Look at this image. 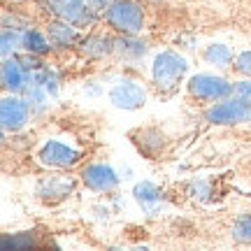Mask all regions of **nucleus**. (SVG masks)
<instances>
[{"mask_svg": "<svg viewBox=\"0 0 251 251\" xmlns=\"http://www.w3.org/2000/svg\"><path fill=\"white\" fill-rule=\"evenodd\" d=\"M188 70H191V65H188L186 56L175 49H163L151 58L149 81L161 96H172L186 81Z\"/></svg>", "mask_w": 251, "mask_h": 251, "instance_id": "nucleus-1", "label": "nucleus"}, {"mask_svg": "<svg viewBox=\"0 0 251 251\" xmlns=\"http://www.w3.org/2000/svg\"><path fill=\"white\" fill-rule=\"evenodd\" d=\"M102 21L117 35H142L147 14L140 0H114L102 12Z\"/></svg>", "mask_w": 251, "mask_h": 251, "instance_id": "nucleus-2", "label": "nucleus"}, {"mask_svg": "<svg viewBox=\"0 0 251 251\" xmlns=\"http://www.w3.org/2000/svg\"><path fill=\"white\" fill-rule=\"evenodd\" d=\"M81 156L84 153H81L79 147H75L63 137H47L35 151V158L42 168L58 172H68L72 168H77L81 163Z\"/></svg>", "mask_w": 251, "mask_h": 251, "instance_id": "nucleus-3", "label": "nucleus"}, {"mask_svg": "<svg viewBox=\"0 0 251 251\" xmlns=\"http://www.w3.org/2000/svg\"><path fill=\"white\" fill-rule=\"evenodd\" d=\"M186 93L198 102H219L224 98H230L235 93V81L219 72H196L186 79Z\"/></svg>", "mask_w": 251, "mask_h": 251, "instance_id": "nucleus-4", "label": "nucleus"}, {"mask_svg": "<svg viewBox=\"0 0 251 251\" xmlns=\"http://www.w3.org/2000/svg\"><path fill=\"white\" fill-rule=\"evenodd\" d=\"M147 86L140 84L137 79H130V77H121L117 79L107 91V100L112 107L124 109V112H137L147 105Z\"/></svg>", "mask_w": 251, "mask_h": 251, "instance_id": "nucleus-5", "label": "nucleus"}, {"mask_svg": "<svg viewBox=\"0 0 251 251\" xmlns=\"http://www.w3.org/2000/svg\"><path fill=\"white\" fill-rule=\"evenodd\" d=\"M251 117V105L240 100L237 96L224 98L219 102H212L205 109V121L212 126H240L249 124Z\"/></svg>", "mask_w": 251, "mask_h": 251, "instance_id": "nucleus-6", "label": "nucleus"}, {"mask_svg": "<svg viewBox=\"0 0 251 251\" xmlns=\"http://www.w3.org/2000/svg\"><path fill=\"white\" fill-rule=\"evenodd\" d=\"M33 119V112H30V105L24 96L19 93H5L2 100H0V126L2 130L7 133H19L24 130Z\"/></svg>", "mask_w": 251, "mask_h": 251, "instance_id": "nucleus-7", "label": "nucleus"}, {"mask_svg": "<svg viewBox=\"0 0 251 251\" xmlns=\"http://www.w3.org/2000/svg\"><path fill=\"white\" fill-rule=\"evenodd\" d=\"M79 181L89 191H93V193L109 196V193H117L121 177H119V172L109 163H89V165L81 168Z\"/></svg>", "mask_w": 251, "mask_h": 251, "instance_id": "nucleus-8", "label": "nucleus"}, {"mask_svg": "<svg viewBox=\"0 0 251 251\" xmlns=\"http://www.w3.org/2000/svg\"><path fill=\"white\" fill-rule=\"evenodd\" d=\"M58 19H65L79 30H91L102 21V14L98 9H93L89 0H65L58 9Z\"/></svg>", "mask_w": 251, "mask_h": 251, "instance_id": "nucleus-9", "label": "nucleus"}, {"mask_svg": "<svg viewBox=\"0 0 251 251\" xmlns=\"http://www.w3.org/2000/svg\"><path fill=\"white\" fill-rule=\"evenodd\" d=\"M75 186L77 181L68 175H47L37 181L35 196L47 205H56V202H63L65 198H70L75 193Z\"/></svg>", "mask_w": 251, "mask_h": 251, "instance_id": "nucleus-10", "label": "nucleus"}, {"mask_svg": "<svg viewBox=\"0 0 251 251\" xmlns=\"http://www.w3.org/2000/svg\"><path fill=\"white\" fill-rule=\"evenodd\" d=\"M0 81H2V91L5 93H19V96H24L26 89L33 84V72L28 70L17 56H9V58H2Z\"/></svg>", "mask_w": 251, "mask_h": 251, "instance_id": "nucleus-11", "label": "nucleus"}, {"mask_svg": "<svg viewBox=\"0 0 251 251\" xmlns=\"http://www.w3.org/2000/svg\"><path fill=\"white\" fill-rule=\"evenodd\" d=\"M45 30H47V37H49V42H51L54 49H72V47L79 45V40L84 37L79 28L72 26L65 19H58V17L51 19V21L47 24Z\"/></svg>", "mask_w": 251, "mask_h": 251, "instance_id": "nucleus-12", "label": "nucleus"}, {"mask_svg": "<svg viewBox=\"0 0 251 251\" xmlns=\"http://www.w3.org/2000/svg\"><path fill=\"white\" fill-rule=\"evenodd\" d=\"M77 49L86 61H105L109 56H114V37L105 33H86L79 40Z\"/></svg>", "mask_w": 251, "mask_h": 251, "instance_id": "nucleus-13", "label": "nucleus"}, {"mask_svg": "<svg viewBox=\"0 0 251 251\" xmlns=\"http://www.w3.org/2000/svg\"><path fill=\"white\" fill-rule=\"evenodd\" d=\"M149 54V42L140 35H117L114 37V56L124 63H140Z\"/></svg>", "mask_w": 251, "mask_h": 251, "instance_id": "nucleus-14", "label": "nucleus"}, {"mask_svg": "<svg viewBox=\"0 0 251 251\" xmlns=\"http://www.w3.org/2000/svg\"><path fill=\"white\" fill-rule=\"evenodd\" d=\"M133 200L142 207L147 214H156L163 207V191L158 188V184H153L149 179H142L133 186Z\"/></svg>", "mask_w": 251, "mask_h": 251, "instance_id": "nucleus-15", "label": "nucleus"}, {"mask_svg": "<svg viewBox=\"0 0 251 251\" xmlns=\"http://www.w3.org/2000/svg\"><path fill=\"white\" fill-rule=\"evenodd\" d=\"M202 61L214 68L216 72H226V70H233V63H235V51L224 42H209V45L202 49Z\"/></svg>", "mask_w": 251, "mask_h": 251, "instance_id": "nucleus-16", "label": "nucleus"}, {"mask_svg": "<svg viewBox=\"0 0 251 251\" xmlns=\"http://www.w3.org/2000/svg\"><path fill=\"white\" fill-rule=\"evenodd\" d=\"M54 47L47 37V30H40L35 26H26L24 33H21V51H28V54H35L45 58Z\"/></svg>", "mask_w": 251, "mask_h": 251, "instance_id": "nucleus-17", "label": "nucleus"}, {"mask_svg": "<svg viewBox=\"0 0 251 251\" xmlns=\"http://www.w3.org/2000/svg\"><path fill=\"white\" fill-rule=\"evenodd\" d=\"M24 98H26L28 105H30L33 119H42L47 112H49V107H51V102H49V100H51V96H49V93H47L40 84H35V81H33V84L26 89Z\"/></svg>", "mask_w": 251, "mask_h": 251, "instance_id": "nucleus-18", "label": "nucleus"}, {"mask_svg": "<svg viewBox=\"0 0 251 251\" xmlns=\"http://www.w3.org/2000/svg\"><path fill=\"white\" fill-rule=\"evenodd\" d=\"M33 81L40 84L51 98H56L58 91H61V77H58V72H56L54 68H49V63H45V65L33 75Z\"/></svg>", "mask_w": 251, "mask_h": 251, "instance_id": "nucleus-19", "label": "nucleus"}, {"mask_svg": "<svg viewBox=\"0 0 251 251\" xmlns=\"http://www.w3.org/2000/svg\"><path fill=\"white\" fill-rule=\"evenodd\" d=\"M21 28H5L2 26V35H0V54L2 58H9L21 51Z\"/></svg>", "mask_w": 251, "mask_h": 251, "instance_id": "nucleus-20", "label": "nucleus"}, {"mask_svg": "<svg viewBox=\"0 0 251 251\" xmlns=\"http://www.w3.org/2000/svg\"><path fill=\"white\" fill-rule=\"evenodd\" d=\"M233 237L242 244H251V216H240L233 228Z\"/></svg>", "mask_w": 251, "mask_h": 251, "instance_id": "nucleus-21", "label": "nucleus"}, {"mask_svg": "<svg viewBox=\"0 0 251 251\" xmlns=\"http://www.w3.org/2000/svg\"><path fill=\"white\" fill-rule=\"evenodd\" d=\"M233 70H235V75L249 77L251 79V49H244V51H240V54L235 56Z\"/></svg>", "mask_w": 251, "mask_h": 251, "instance_id": "nucleus-22", "label": "nucleus"}, {"mask_svg": "<svg viewBox=\"0 0 251 251\" xmlns=\"http://www.w3.org/2000/svg\"><path fill=\"white\" fill-rule=\"evenodd\" d=\"M233 96H237L240 100H244V102H249L251 105V79L249 77H240V79L235 81V93Z\"/></svg>", "mask_w": 251, "mask_h": 251, "instance_id": "nucleus-23", "label": "nucleus"}, {"mask_svg": "<svg viewBox=\"0 0 251 251\" xmlns=\"http://www.w3.org/2000/svg\"><path fill=\"white\" fill-rule=\"evenodd\" d=\"M89 2L93 5V9H98L100 14H102V12H105V9H107L109 5L114 2V0H89Z\"/></svg>", "mask_w": 251, "mask_h": 251, "instance_id": "nucleus-24", "label": "nucleus"}, {"mask_svg": "<svg viewBox=\"0 0 251 251\" xmlns=\"http://www.w3.org/2000/svg\"><path fill=\"white\" fill-rule=\"evenodd\" d=\"M7 2H24V0H7Z\"/></svg>", "mask_w": 251, "mask_h": 251, "instance_id": "nucleus-25", "label": "nucleus"}, {"mask_svg": "<svg viewBox=\"0 0 251 251\" xmlns=\"http://www.w3.org/2000/svg\"><path fill=\"white\" fill-rule=\"evenodd\" d=\"M249 126H251V117H249Z\"/></svg>", "mask_w": 251, "mask_h": 251, "instance_id": "nucleus-26", "label": "nucleus"}]
</instances>
